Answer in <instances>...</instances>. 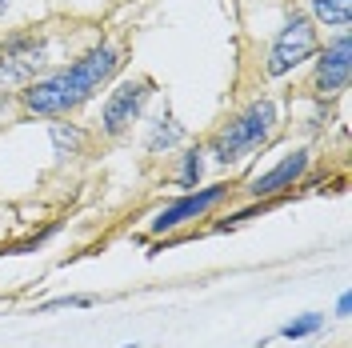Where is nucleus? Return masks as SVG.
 <instances>
[{
	"mask_svg": "<svg viewBox=\"0 0 352 348\" xmlns=\"http://www.w3.org/2000/svg\"><path fill=\"white\" fill-rule=\"evenodd\" d=\"M124 65L120 61V48L116 44H96L88 48L80 61H72L68 68L52 72V76H41L24 88L21 105L36 116H65V112L80 109L85 100H92V92L109 85L116 76V68Z\"/></svg>",
	"mask_w": 352,
	"mask_h": 348,
	"instance_id": "1",
	"label": "nucleus"
},
{
	"mask_svg": "<svg viewBox=\"0 0 352 348\" xmlns=\"http://www.w3.org/2000/svg\"><path fill=\"white\" fill-rule=\"evenodd\" d=\"M276 132V105L272 100H252L244 112H236L224 129L208 140V153L220 164H236L248 153H256L261 144H268V136Z\"/></svg>",
	"mask_w": 352,
	"mask_h": 348,
	"instance_id": "2",
	"label": "nucleus"
},
{
	"mask_svg": "<svg viewBox=\"0 0 352 348\" xmlns=\"http://www.w3.org/2000/svg\"><path fill=\"white\" fill-rule=\"evenodd\" d=\"M48 65V41L41 32L24 28L0 41V88H28L32 80H41V68Z\"/></svg>",
	"mask_w": 352,
	"mask_h": 348,
	"instance_id": "3",
	"label": "nucleus"
},
{
	"mask_svg": "<svg viewBox=\"0 0 352 348\" xmlns=\"http://www.w3.org/2000/svg\"><path fill=\"white\" fill-rule=\"evenodd\" d=\"M312 52H316V28H312V17L292 12V17L285 21V28L276 32L272 48H268V65H264V72H268V76H285V72H292L296 65H305Z\"/></svg>",
	"mask_w": 352,
	"mask_h": 348,
	"instance_id": "4",
	"label": "nucleus"
},
{
	"mask_svg": "<svg viewBox=\"0 0 352 348\" xmlns=\"http://www.w3.org/2000/svg\"><path fill=\"white\" fill-rule=\"evenodd\" d=\"M153 92H156V85L148 76H136V80L116 85L109 92V100H104V109H100V132H104V136H124V132L132 129V120L144 112V105H148Z\"/></svg>",
	"mask_w": 352,
	"mask_h": 348,
	"instance_id": "5",
	"label": "nucleus"
},
{
	"mask_svg": "<svg viewBox=\"0 0 352 348\" xmlns=\"http://www.w3.org/2000/svg\"><path fill=\"white\" fill-rule=\"evenodd\" d=\"M349 32H340L336 41L320 52V61H316V76H312V88L320 92V96H336V92H344L349 88Z\"/></svg>",
	"mask_w": 352,
	"mask_h": 348,
	"instance_id": "6",
	"label": "nucleus"
},
{
	"mask_svg": "<svg viewBox=\"0 0 352 348\" xmlns=\"http://www.w3.org/2000/svg\"><path fill=\"white\" fill-rule=\"evenodd\" d=\"M224 184H212V188H200V193H188L180 196L176 204H168L164 213H156L153 220V232H173V228H180V224H188V220H200L217 200H224Z\"/></svg>",
	"mask_w": 352,
	"mask_h": 348,
	"instance_id": "7",
	"label": "nucleus"
},
{
	"mask_svg": "<svg viewBox=\"0 0 352 348\" xmlns=\"http://www.w3.org/2000/svg\"><path fill=\"white\" fill-rule=\"evenodd\" d=\"M305 168H308V149H296V153H288L276 168H268L264 176H256L252 184H248V193L256 196H276L280 188H292L300 176H305Z\"/></svg>",
	"mask_w": 352,
	"mask_h": 348,
	"instance_id": "8",
	"label": "nucleus"
},
{
	"mask_svg": "<svg viewBox=\"0 0 352 348\" xmlns=\"http://www.w3.org/2000/svg\"><path fill=\"white\" fill-rule=\"evenodd\" d=\"M48 136H52L56 160H76V156H85V149H88V132L80 129V124H68V120L48 124Z\"/></svg>",
	"mask_w": 352,
	"mask_h": 348,
	"instance_id": "9",
	"label": "nucleus"
},
{
	"mask_svg": "<svg viewBox=\"0 0 352 348\" xmlns=\"http://www.w3.org/2000/svg\"><path fill=\"white\" fill-rule=\"evenodd\" d=\"M180 140H184V129L176 124L173 112H164V116H160V120L153 124L148 140H144V149H148V153H168V149H176Z\"/></svg>",
	"mask_w": 352,
	"mask_h": 348,
	"instance_id": "10",
	"label": "nucleus"
},
{
	"mask_svg": "<svg viewBox=\"0 0 352 348\" xmlns=\"http://www.w3.org/2000/svg\"><path fill=\"white\" fill-rule=\"evenodd\" d=\"M308 8L324 28H340L344 32L352 21V0H308Z\"/></svg>",
	"mask_w": 352,
	"mask_h": 348,
	"instance_id": "11",
	"label": "nucleus"
},
{
	"mask_svg": "<svg viewBox=\"0 0 352 348\" xmlns=\"http://www.w3.org/2000/svg\"><path fill=\"white\" fill-rule=\"evenodd\" d=\"M320 325H324V316H320V312H305L300 320H292V325L280 328V336H285V340H300V336H312V332H320Z\"/></svg>",
	"mask_w": 352,
	"mask_h": 348,
	"instance_id": "12",
	"label": "nucleus"
},
{
	"mask_svg": "<svg viewBox=\"0 0 352 348\" xmlns=\"http://www.w3.org/2000/svg\"><path fill=\"white\" fill-rule=\"evenodd\" d=\"M200 156H204V153H200V144L184 153V168H180V188H197L200 173H204V160H200Z\"/></svg>",
	"mask_w": 352,
	"mask_h": 348,
	"instance_id": "13",
	"label": "nucleus"
},
{
	"mask_svg": "<svg viewBox=\"0 0 352 348\" xmlns=\"http://www.w3.org/2000/svg\"><path fill=\"white\" fill-rule=\"evenodd\" d=\"M88 305H96V296H56V301H48L41 308L48 312V308H88Z\"/></svg>",
	"mask_w": 352,
	"mask_h": 348,
	"instance_id": "14",
	"label": "nucleus"
},
{
	"mask_svg": "<svg viewBox=\"0 0 352 348\" xmlns=\"http://www.w3.org/2000/svg\"><path fill=\"white\" fill-rule=\"evenodd\" d=\"M8 112H12V96H8V92H0V124L8 120Z\"/></svg>",
	"mask_w": 352,
	"mask_h": 348,
	"instance_id": "15",
	"label": "nucleus"
},
{
	"mask_svg": "<svg viewBox=\"0 0 352 348\" xmlns=\"http://www.w3.org/2000/svg\"><path fill=\"white\" fill-rule=\"evenodd\" d=\"M349 305H352V301H349V292H344V296L336 301V316H349Z\"/></svg>",
	"mask_w": 352,
	"mask_h": 348,
	"instance_id": "16",
	"label": "nucleus"
},
{
	"mask_svg": "<svg viewBox=\"0 0 352 348\" xmlns=\"http://www.w3.org/2000/svg\"><path fill=\"white\" fill-rule=\"evenodd\" d=\"M8 4H12V0H0V17H4V12H8Z\"/></svg>",
	"mask_w": 352,
	"mask_h": 348,
	"instance_id": "17",
	"label": "nucleus"
},
{
	"mask_svg": "<svg viewBox=\"0 0 352 348\" xmlns=\"http://www.w3.org/2000/svg\"><path fill=\"white\" fill-rule=\"evenodd\" d=\"M120 348H136V345H120Z\"/></svg>",
	"mask_w": 352,
	"mask_h": 348,
	"instance_id": "18",
	"label": "nucleus"
}]
</instances>
